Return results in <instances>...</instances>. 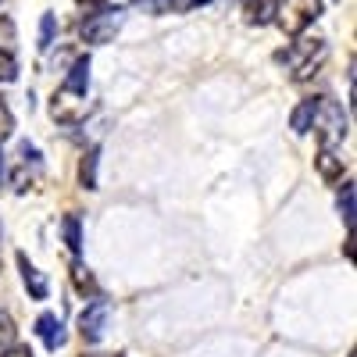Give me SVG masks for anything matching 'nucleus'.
Wrapping results in <instances>:
<instances>
[{"mask_svg":"<svg viewBox=\"0 0 357 357\" xmlns=\"http://www.w3.org/2000/svg\"><path fill=\"white\" fill-rule=\"evenodd\" d=\"M0 175H4V154H0Z\"/></svg>","mask_w":357,"mask_h":357,"instance_id":"26","label":"nucleus"},{"mask_svg":"<svg viewBox=\"0 0 357 357\" xmlns=\"http://www.w3.org/2000/svg\"><path fill=\"white\" fill-rule=\"evenodd\" d=\"M311 129L318 132V139H321L325 151H336V143H343V136H347V114H343V107H340L333 97H321V100L314 104V122H311Z\"/></svg>","mask_w":357,"mask_h":357,"instance_id":"1","label":"nucleus"},{"mask_svg":"<svg viewBox=\"0 0 357 357\" xmlns=\"http://www.w3.org/2000/svg\"><path fill=\"white\" fill-rule=\"evenodd\" d=\"M11 132H15V114H11V107L4 100H0V143L11 139Z\"/></svg>","mask_w":357,"mask_h":357,"instance_id":"20","label":"nucleus"},{"mask_svg":"<svg viewBox=\"0 0 357 357\" xmlns=\"http://www.w3.org/2000/svg\"><path fill=\"white\" fill-rule=\"evenodd\" d=\"M61 236H65V243H68L72 254L82 250V222H79L75 215H65V222H61Z\"/></svg>","mask_w":357,"mask_h":357,"instance_id":"14","label":"nucleus"},{"mask_svg":"<svg viewBox=\"0 0 357 357\" xmlns=\"http://www.w3.org/2000/svg\"><path fill=\"white\" fill-rule=\"evenodd\" d=\"M18 268H22V282H25V289H29V296L33 301H47V293H50V282H47V275L40 272V268L29 261L25 254H18Z\"/></svg>","mask_w":357,"mask_h":357,"instance_id":"7","label":"nucleus"},{"mask_svg":"<svg viewBox=\"0 0 357 357\" xmlns=\"http://www.w3.org/2000/svg\"><path fill=\"white\" fill-rule=\"evenodd\" d=\"M126 25V15L122 11H100V15H89L86 22H82V40L86 43H111L114 40V33Z\"/></svg>","mask_w":357,"mask_h":357,"instance_id":"5","label":"nucleus"},{"mask_svg":"<svg viewBox=\"0 0 357 357\" xmlns=\"http://www.w3.org/2000/svg\"><path fill=\"white\" fill-rule=\"evenodd\" d=\"M340 215L347 225H354V183H343V193H340Z\"/></svg>","mask_w":357,"mask_h":357,"instance_id":"19","label":"nucleus"},{"mask_svg":"<svg viewBox=\"0 0 357 357\" xmlns=\"http://www.w3.org/2000/svg\"><path fill=\"white\" fill-rule=\"evenodd\" d=\"M18 75V61H15V54L0 47V82H11Z\"/></svg>","mask_w":357,"mask_h":357,"instance_id":"18","label":"nucleus"},{"mask_svg":"<svg viewBox=\"0 0 357 357\" xmlns=\"http://www.w3.org/2000/svg\"><path fill=\"white\" fill-rule=\"evenodd\" d=\"M190 4H211V0H190Z\"/></svg>","mask_w":357,"mask_h":357,"instance_id":"25","label":"nucleus"},{"mask_svg":"<svg viewBox=\"0 0 357 357\" xmlns=\"http://www.w3.org/2000/svg\"><path fill=\"white\" fill-rule=\"evenodd\" d=\"M318 15H321V0H279L275 4V22L289 36H301L311 22H318Z\"/></svg>","mask_w":357,"mask_h":357,"instance_id":"2","label":"nucleus"},{"mask_svg":"<svg viewBox=\"0 0 357 357\" xmlns=\"http://www.w3.org/2000/svg\"><path fill=\"white\" fill-rule=\"evenodd\" d=\"M86 114H89L86 93H75V89H65V86L54 93V100H50V118H54V122H61V126H79Z\"/></svg>","mask_w":357,"mask_h":357,"instance_id":"4","label":"nucleus"},{"mask_svg":"<svg viewBox=\"0 0 357 357\" xmlns=\"http://www.w3.org/2000/svg\"><path fill=\"white\" fill-rule=\"evenodd\" d=\"M97 165H100V151L93 146V151H86L82 161H79V183H82V190H97Z\"/></svg>","mask_w":357,"mask_h":357,"instance_id":"11","label":"nucleus"},{"mask_svg":"<svg viewBox=\"0 0 357 357\" xmlns=\"http://www.w3.org/2000/svg\"><path fill=\"white\" fill-rule=\"evenodd\" d=\"M89 357H126V354H89Z\"/></svg>","mask_w":357,"mask_h":357,"instance_id":"24","label":"nucleus"},{"mask_svg":"<svg viewBox=\"0 0 357 357\" xmlns=\"http://www.w3.org/2000/svg\"><path fill=\"white\" fill-rule=\"evenodd\" d=\"M286 61H289V68H293V79H296V82L311 79V75H314V68L325 61V40H321V36H304V33H301V40H296V43H293V50L286 54Z\"/></svg>","mask_w":357,"mask_h":357,"instance_id":"3","label":"nucleus"},{"mask_svg":"<svg viewBox=\"0 0 357 357\" xmlns=\"http://www.w3.org/2000/svg\"><path fill=\"white\" fill-rule=\"evenodd\" d=\"M36 336L43 340L47 350H57V347H65V333H61V321H57V314H40L36 318Z\"/></svg>","mask_w":357,"mask_h":357,"instance_id":"8","label":"nucleus"},{"mask_svg":"<svg viewBox=\"0 0 357 357\" xmlns=\"http://www.w3.org/2000/svg\"><path fill=\"white\" fill-rule=\"evenodd\" d=\"M314 104H318V100H304V104H296V107H293V114H289V129H293L296 136L311 132V122H314Z\"/></svg>","mask_w":357,"mask_h":357,"instance_id":"12","label":"nucleus"},{"mask_svg":"<svg viewBox=\"0 0 357 357\" xmlns=\"http://www.w3.org/2000/svg\"><path fill=\"white\" fill-rule=\"evenodd\" d=\"M54 33H57L54 15H43V18H40V50H50V47H54Z\"/></svg>","mask_w":357,"mask_h":357,"instance_id":"17","label":"nucleus"},{"mask_svg":"<svg viewBox=\"0 0 357 357\" xmlns=\"http://www.w3.org/2000/svg\"><path fill=\"white\" fill-rule=\"evenodd\" d=\"M18 347V329H15V318L8 311H0V350H11Z\"/></svg>","mask_w":357,"mask_h":357,"instance_id":"16","label":"nucleus"},{"mask_svg":"<svg viewBox=\"0 0 357 357\" xmlns=\"http://www.w3.org/2000/svg\"><path fill=\"white\" fill-rule=\"evenodd\" d=\"M0 36H4V43L15 40V25H11V18H4V15H0Z\"/></svg>","mask_w":357,"mask_h":357,"instance_id":"21","label":"nucleus"},{"mask_svg":"<svg viewBox=\"0 0 357 357\" xmlns=\"http://www.w3.org/2000/svg\"><path fill=\"white\" fill-rule=\"evenodd\" d=\"M61 86L65 89H75V93H86V89H89V57H75V65L68 68V75H65Z\"/></svg>","mask_w":357,"mask_h":357,"instance_id":"10","label":"nucleus"},{"mask_svg":"<svg viewBox=\"0 0 357 357\" xmlns=\"http://www.w3.org/2000/svg\"><path fill=\"white\" fill-rule=\"evenodd\" d=\"M107 318H111V304L97 296V301L79 314V336H82L86 343H97V340L104 336V329H107Z\"/></svg>","mask_w":357,"mask_h":357,"instance_id":"6","label":"nucleus"},{"mask_svg":"<svg viewBox=\"0 0 357 357\" xmlns=\"http://www.w3.org/2000/svg\"><path fill=\"white\" fill-rule=\"evenodd\" d=\"M72 282H75V289H79L82 296H93V301H97V293H100V289H97V279L89 275V268H86V264H75V268H72Z\"/></svg>","mask_w":357,"mask_h":357,"instance_id":"15","label":"nucleus"},{"mask_svg":"<svg viewBox=\"0 0 357 357\" xmlns=\"http://www.w3.org/2000/svg\"><path fill=\"white\" fill-rule=\"evenodd\" d=\"M275 4L279 0H247V22L250 25H268L275 18Z\"/></svg>","mask_w":357,"mask_h":357,"instance_id":"13","label":"nucleus"},{"mask_svg":"<svg viewBox=\"0 0 357 357\" xmlns=\"http://www.w3.org/2000/svg\"><path fill=\"white\" fill-rule=\"evenodd\" d=\"M79 4H86V8H100L104 0H79Z\"/></svg>","mask_w":357,"mask_h":357,"instance_id":"23","label":"nucleus"},{"mask_svg":"<svg viewBox=\"0 0 357 357\" xmlns=\"http://www.w3.org/2000/svg\"><path fill=\"white\" fill-rule=\"evenodd\" d=\"M314 168H318V175L325 178V183H340V178H343V158L336 151H325V146L314 158Z\"/></svg>","mask_w":357,"mask_h":357,"instance_id":"9","label":"nucleus"},{"mask_svg":"<svg viewBox=\"0 0 357 357\" xmlns=\"http://www.w3.org/2000/svg\"><path fill=\"white\" fill-rule=\"evenodd\" d=\"M0 357H33V354H29L25 347H11V350H4V354H0Z\"/></svg>","mask_w":357,"mask_h":357,"instance_id":"22","label":"nucleus"}]
</instances>
